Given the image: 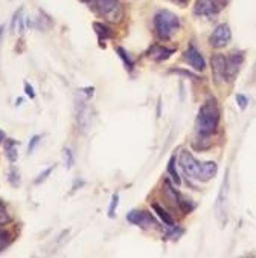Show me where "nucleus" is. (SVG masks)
Here are the masks:
<instances>
[{
  "label": "nucleus",
  "mask_w": 256,
  "mask_h": 258,
  "mask_svg": "<svg viewBox=\"0 0 256 258\" xmlns=\"http://www.w3.org/2000/svg\"><path fill=\"white\" fill-rule=\"evenodd\" d=\"M227 194H229V176L226 174L221 189H220V194H218V199H217V203H215V213H217V219H218V223L221 228H224V225L227 222V208H226Z\"/></svg>",
  "instance_id": "20e7f679"
},
{
  "label": "nucleus",
  "mask_w": 256,
  "mask_h": 258,
  "mask_svg": "<svg viewBox=\"0 0 256 258\" xmlns=\"http://www.w3.org/2000/svg\"><path fill=\"white\" fill-rule=\"evenodd\" d=\"M174 2H179V4H183V2H186V0H174Z\"/></svg>",
  "instance_id": "2f4dec72"
},
{
  "label": "nucleus",
  "mask_w": 256,
  "mask_h": 258,
  "mask_svg": "<svg viewBox=\"0 0 256 258\" xmlns=\"http://www.w3.org/2000/svg\"><path fill=\"white\" fill-rule=\"evenodd\" d=\"M4 141H7V135H5L4 130H0V144H2Z\"/></svg>",
  "instance_id": "c85d7f7f"
},
{
  "label": "nucleus",
  "mask_w": 256,
  "mask_h": 258,
  "mask_svg": "<svg viewBox=\"0 0 256 258\" xmlns=\"http://www.w3.org/2000/svg\"><path fill=\"white\" fill-rule=\"evenodd\" d=\"M127 220L136 226H140L143 229H148V228H157V222L156 219L152 217V214L146 213V211H131L128 216H127Z\"/></svg>",
  "instance_id": "6e6552de"
},
{
  "label": "nucleus",
  "mask_w": 256,
  "mask_h": 258,
  "mask_svg": "<svg viewBox=\"0 0 256 258\" xmlns=\"http://www.w3.org/2000/svg\"><path fill=\"white\" fill-rule=\"evenodd\" d=\"M230 40H232V32H230L229 25H226V23L218 25L209 37V43L215 49H221V47L227 46L230 43Z\"/></svg>",
  "instance_id": "423d86ee"
},
{
  "label": "nucleus",
  "mask_w": 256,
  "mask_h": 258,
  "mask_svg": "<svg viewBox=\"0 0 256 258\" xmlns=\"http://www.w3.org/2000/svg\"><path fill=\"white\" fill-rule=\"evenodd\" d=\"M4 31H5V25H0V41H2V37H4Z\"/></svg>",
  "instance_id": "c756f323"
},
{
  "label": "nucleus",
  "mask_w": 256,
  "mask_h": 258,
  "mask_svg": "<svg viewBox=\"0 0 256 258\" xmlns=\"http://www.w3.org/2000/svg\"><path fill=\"white\" fill-rule=\"evenodd\" d=\"M11 222H13L11 213L8 211L7 205H5L2 200H0V225L5 226V225H8V223H11Z\"/></svg>",
  "instance_id": "a211bd4d"
},
{
  "label": "nucleus",
  "mask_w": 256,
  "mask_h": 258,
  "mask_svg": "<svg viewBox=\"0 0 256 258\" xmlns=\"http://www.w3.org/2000/svg\"><path fill=\"white\" fill-rule=\"evenodd\" d=\"M220 2H221V4H224V0H220Z\"/></svg>",
  "instance_id": "72a5a7b5"
},
{
  "label": "nucleus",
  "mask_w": 256,
  "mask_h": 258,
  "mask_svg": "<svg viewBox=\"0 0 256 258\" xmlns=\"http://www.w3.org/2000/svg\"><path fill=\"white\" fill-rule=\"evenodd\" d=\"M223 4L220 0H197L194 5V13L197 16H214L221 10Z\"/></svg>",
  "instance_id": "1a4fd4ad"
},
{
  "label": "nucleus",
  "mask_w": 256,
  "mask_h": 258,
  "mask_svg": "<svg viewBox=\"0 0 256 258\" xmlns=\"http://www.w3.org/2000/svg\"><path fill=\"white\" fill-rule=\"evenodd\" d=\"M81 2H84V4H87V2H90V0H81Z\"/></svg>",
  "instance_id": "473e14b6"
},
{
  "label": "nucleus",
  "mask_w": 256,
  "mask_h": 258,
  "mask_svg": "<svg viewBox=\"0 0 256 258\" xmlns=\"http://www.w3.org/2000/svg\"><path fill=\"white\" fill-rule=\"evenodd\" d=\"M8 180L13 186H19L20 185V173L17 168H11L10 174H8Z\"/></svg>",
  "instance_id": "412c9836"
},
{
  "label": "nucleus",
  "mask_w": 256,
  "mask_h": 258,
  "mask_svg": "<svg viewBox=\"0 0 256 258\" xmlns=\"http://www.w3.org/2000/svg\"><path fill=\"white\" fill-rule=\"evenodd\" d=\"M173 54H174V49H168V47H162V46H154L151 49V57L157 61L166 60Z\"/></svg>",
  "instance_id": "2eb2a0df"
},
{
  "label": "nucleus",
  "mask_w": 256,
  "mask_h": 258,
  "mask_svg": "<svg viewBox=\"0 0 256 258\" xmlns=\"http://www.w3.org/2000/svg\"><path fill=\"white\" fill-rule=\"evenodd\" d=\"M236 102H238V106H239V109L241 110H244L245 107H247V104H248V99H247V96H244V95H236Z\"/></svg>",
  "instance_id": "bb28decb"
},
{
  "label": "nucleus",
  "mask_w": 256,
  "mask_h": 258,
  "mask_svg": "<svg viewBox=\"0 0 256 258\" xmlns=\"http://www.w3.org/2000/svg\"><path fill=\"white\" fill-rule=\"evenodd\" d=\"M168 174L171 176V179H173V182H174L176 185H180V183H182V179H180V176H179V173H177V167H176V158H174V156L169 159V165H168Z\"/></svg>",
  "instance_id": "6ab92c4d"
},
{
  "label": "nucleus",
  "mask_w": 256,
  "mask_h": 258,
  "mask_svg": "<svg viewBox=\"0 0 256 258\" xmlns=\"http://www.w3.org/2000/svg\"><path fill=\"white\" fill-rule=\"evenodd\" d=\"M76 118H78V124L79 127L86 132L89 124H90V109L89 106L86 104V101L84 99H79L76 102Z\"/></svg>",
  "instance_id": "f8f14e48"
},
{
  "label": "nucleus",
  "mask_w": 256,
  "mask_h": 258,
  "mask_svg": "<svg viewBox=\"0 0 256 258\" xmlns=\"http://www.w3.org/2000/svg\"><path fill=\"white\" fill-rule=\"evenodd\" d=\"M17 147H19V142L17 141L7 139V142H5V154H7V158H8V161L11 164H14L17 161V158H19V150H17Z\"/></svg>",
  "instance_id": "4468645a"
},
{
  "label": "nucleus",
  "mask_w": 256,
  "mask_h": 258,
  "mask_svg": "<svg viewBox=\"0 0 256 258\" xmlns=\"http://www.w3.org/2000/svg\"><path fill=\"white\" fill-rule=\"evenodd\" d=\"M176 203L179 205V208L182 210L183 214H191L195 210V203L191 199H188L183 194H180V192L176 194Z\"/></svg>",
  "instance_id": "ddd939ff"
},
{
  "label": "nucleus",
  "mask_w": 256,
  "mask_h": 258,
  "mask_svg": "<svg viewBox=\"0 0 256 258\" xmlns=\"http://www.w3.org/2000/svg\"><path fill=\"white\" fill-rule=\"evenodd\" d=\"M22 102H23V99H22V98H19V99H17V106H20Z\"/></svg>",
  "instance_id": "7c9ffc66"
},
{
  "label": "nucleus",
  "mask_w": 256,
  "mask_h": 258,
  "mask_svg": "<svg viewBox=\"0 0 256 258\" xmlns=\"http://www.w3.org/2000/svg\"><path fill=\"white\" fill-rule=\"evenodd\" d=\"M183 60L189 66H192L195 71H204V68H206V61H204L201 52H198V49L192 44L186 49V52L183 54Z\"/></svg>",
  "instance_id": "9d476101"
},
{
  "label": "nucleus",
  "mask_w": 256,
  "mask_h": 258,
  "mask_svg": "<svg viewBox=\"0 0 256 258\" xmlns=\"http://www.w3.org/2000/svg\"><path fill=\"white\" fill-rule=\"evenodd\" d=\"M54 168H55V167H49V168H46L43 173H40V174L37 176V179H35V183H37V185H40L41 182H44V180L47 179V176H50V173L54 171Z\"/></svg>",
  "instance_id": "b1692460"
},
{
  "label": "nucleus",
  "mask_w": 256,
  "mask_h": 258,
  "mask_svg": "<svg viewBox=\"0 0 256 258\" xmlns=\"http://www.w3.org/2000/svg\"><path fill=\"white\" fill-rule=\"evenodd\" d=\"M40 139H41V136L40 135H35V136H32L31 138V142H29V145H28V153L31 154L34 150H35V147L40 144Z\"/></svg>",
  "instance_id": "a878e982"
},
{
  "label": "nucleus",
  "mask_w": 256,
  "mask_h": 258,
  "mask_svg": "<svg viewBox=\"0 0 256 258\" xmlns=\"http://www.w3.org/2000/svg\"><path fill=\"white\" fill-rule=\"evenodd\" d=\"M151 206H152V210L156 211V214H157V216L162 219V222H163L166 226H169V228H173V226H174V220H173V217H171V216H169V214H168V213H166V211L162 208L160 205H157V203H152Z\"/></svg>",
  "instance_id": "dca6fc26"
},
{
  "label": "nucleus",
  "mask_w": 256,
  "mask_h": 258,
  "mask_svg": "<svg viewBox=\"0 0 256 258\" xmlns=\"http://www.w3.org/2000/svg\"><path fill=\"white\" fill-rule=\"evenodd\" d=\"M118 202H119V196L118 194H113L112 203H110V210H109V216L110 217H115V210L118 208Z\"/></svg>",
  "instance_id": "393cba45"
},
{
  "label": "nucleus",
  "mask_w": 256,
  "mask_h": 258,
  "mask_svg": "<svg viewBox=\"0 0 256 258\" xmlns=\"http://www.w3.org/2000/svg\"><path fill=\"white\" fill-rule=\"evenodd\" d=\"M244 61V52L242 50H235L229 57H226V81L232 83L235 77L239 72V68Z\"/></svg>",
  "instance_id": "0eeeda50"
},
{
  "label": "nucleus",
  "mask_w": 256,
  "mask_h": 258,
  "mask_svg": "<svg viewBox=\"0 0 256 258\" xmlns=\"http://www.w3.org/2000/svg\"><path fill=\"white\" fill-rule=\"evenodd\" d=\"M25 92H26V95H28V96H29L31 99H34V98H35V92H34V87H32V86H31V84H29L28 81L25 83Z\"/></svg>",
  "instance_id": "cd10ccee"
},
{
  "label": "nucleus",
  "mask_w": 256,
  "mask_h": 258,
  "mask_svg": "<svg viewBox=\"0 0 256 258\" xmlns=\"http://www.w3.org/2000/svg\"><path fill=\"white\" fill-rule=\"evenodd\" d=\"M99 11L104 14L110 22H119L122 17V8L119 0H96Z\"/></svg>",
  "instance_id": "39448f33"
},
{
  "label": "nucleus",
  "mask_w": 256,
  "mask_h": 258,
  "mask_svg": "<svg viewBox=\"0 0 256 258\" xmlns=\"http://www.w3.org/2000/svg\"><path fill=\"white\" fill-rule=\"evenodd\" d=\"M93 28H95V31H96V34L99 35V38L102 40H107V38H112L113 37V32H112V29L109 28V26H106V25H102V23H93Z\"/></svg>",
  "instance_id": "f3484780"
},
{
  "label": "nucleus",
  "mask_w": 256,
  "mask_h": 258,
  "mask_svg": "<svg viewBox=\"0 0 256 258\" xmlns=\"http://www.w3.org/2000/svg\"><path fill=\"white\" fill-rule=\"evenodd\" d=\"M179 164L182 167V170L185 171L186 176L200 180V182H209L211 179H214L218 173V165L215 162H206V164H200L189 151H182L180 158H179Z\"/></svg>",
  "instance_id": "f257e3e1"
},
{
  "label": "nucleus",
  "mask_w": 256,
  "mask_h": 258,
  "mask_svg": "<svg viewBox=\"0 0 256 258\" xmlns=\"http://www.w3.org/2000/svg\"><path fill=\"white\" fill-rule=\"evenodd\" d=\"M63 159H64V165H66V168L67 170H70L72 167H73V153H72V150L70 148H64L63 150Z\"/></svg>",
  "instance_id": "aec40b11"
},
{
  "label": "nucleus",
  "mask_w": 256,
  "mask_h": 258,
  "mask_svg": "<svg viewBox=\"0 0 256 258\" xmlns=\"http://www.w3.org/2000/svg\"><path fill=\"white\" fill-rule=\"evenodd\" d=\"M154 26L160 40H169L180 28V19L168 10H160L154 17Z\"/></svg>",
  "instance_id": "7ed1b4c3"
},
{
  "label": "nucleus",
  "mask_w": 256,
  "mask_h": 258,
  "mask_svg": "<svg viewBox=\"0 0 256 258\" xmlns=\"http://www.w3.org/2000/svg\"><path fill=\"white\" fill-rule=\"evenodd\" d=\"M212 72L218 83L226 81V57L217 54L212 57Z\"/></svg>",
  "instance_id": "9b49d317"
},
{
  "label": "nucleus",
  "mask_w": 256,
  "mask_h": 258,
  "mask_svg": "<svg viewBox=\"0 0 256 258\" xmlns=\"http://www.w3.org/2000/svg\"><path fill=\"white\" fill-rule=\"evenodd\" d=\"M220 122V110L215 98H208L206 102L200 107L195 121V128L201 136H211Z\"/></svg>",
  "instance_id": "f03ea898"
},
{
  "label": "nucleus",
  "mask_w": 256,
  "mask_h": 258,
  "mask_svg": "<svg viewBox=\"0 0 256 258\" xmlns=\"http://www.w3.org/2000/svg\"><path fill=\"white\" fill-rule=\"evenodd\" d=\"M116 50H118V54L121 55V58L124 60L125 66H127L128 69H133V61H131V58H130L128 55H127V52H125V50H124L122 47H118Z\"/></svg>",
  "instance_id": "5701e85b"
},
{
  "label": "nucleus",
  "mask_w": 256,
  "mask_h": 258,
  "mask_svg": "<svg viewBox=\"0 0 256 258\" xmlns=\"http://www.w3.org/2000/svg\"><path fill=\"white\" fill-rule=\"evenodd\" d=\"M10 243H11V235L7 231L0 229V252H2Z\"/></svg>",
  "instance_id": "4be33fe9"
}]
</instances>
